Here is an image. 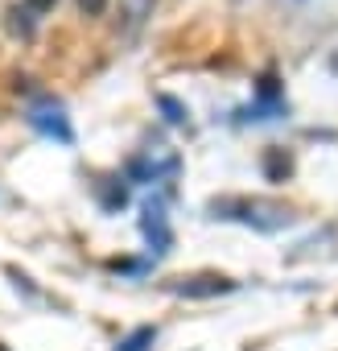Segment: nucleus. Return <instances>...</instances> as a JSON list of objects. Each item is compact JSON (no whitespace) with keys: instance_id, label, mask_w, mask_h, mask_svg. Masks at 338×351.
<instances>
[{"instance_id":"obj_4","label":"nucleus","mask_w":338,"mask_h":351,"mask_svg":"<svg viewBox=\"0 0 338 351\" xmlns=\"http://www.w3.org/2000/svg\"><path fill=\"white\" fill-rule=\"evenodd\" d=\"M260 165H264V178H268V182H285L289 173H293V157H289L285 149H264Z\"/></svg>"},{"instance_id":"obj_9","label":"nucleus","mask_w":338,"mask_h":351,"mask_svg":"<svg viewBox=\"0 0 338 351\" xmlns=\"http://www.w3.org/2000/svg\"><path fill=\"white\" fill-rule=\"evenodd\" d=\"M25 9H38V13H46V9H54V0H25Z\"/></svg>"},{"instance_id":"obj_3","label":"nucleus","mask_w":338,"mask_h":351,"mask_svg":"<svg viewBox=\"0 0 338 351\" xmlns=\"http://www.w3.org/2000/svg\"><path fill=\"white\" fill-rule=\"evenodd\" d=\"M29 120H34V128H42V132H50V136H58L62 145H70V124H66V116H62V108H50V104H42V108H34L29 112Z\"/></svg>"},{"instance_id":"obj_2","label":"nucleus","mask_w":338,"mask_h":351,"mask_svg":"<svg viewBox=\"0 0 338 351\" xmlns=\"http://www.w3.org/2000/svg\"><path fill=\"white\" fill-rule=\"evenodd\" d=\"M169 289L182 293V298H215V293H227L231 281L219 277V273H198V277H182V281H174Z\"/></svg>"},{"instance_id":"obj_1","label":"nucleus","mask_w":338,"mask_h":351,"mask_svg":"<svg viewBox=\"0 0 338 351\" xmlns=\"http://www.w3.org/2000/svg\"><path fill=\"white\" fill-rule=\"evenodd\" d=\"M239 211H244V219H248V223H256L260 232H276V228H285V223L293 219V211H289V207H281V203H264V199L239 203Z\"/></svg>"},{"instance_id":"obj_6","label":"nucleus","mask_w":338,"mask_h":351,"mask_svg":"<svg viewBox=\"0 0 338 351\" xmlns=\"http://www.w3.org/2000/svg\"><path fill=\"white\" fill-rule=\"evenodd\" d=\"M157 104H161V112H165V120H169V124H186V108H182L178 99H169V95H161Z\"/></svg>"},{"instance_id":"obj_7","label":"nucleus","mask_w":338,"mask_h":351,"mask_svg":"<svg viewBox=\"0 0 338 351\" xmlns=\"http://www.w3.org/2000/svg\"><path fill=\"white\" fill-rule=\"evenodd\" d=\"M148 339H153V330H148V326H144V330H136V335H132V339H124V343H120V351H144V347H140V343H148Z\"/></svg>"},{"instance_id":"obj_5","label":"nucleus","mask_w":338,"mask_h":351,"mask_svg":"<svg viewBox=\"0 0 338 351\" xmlns=\"http://www.w3.org/2000/svg\"><path fill=\"white\" fill-rule=\"evenodd\" d=\"M9 17H13L9 29H13L17 38H34V9H13Z\"/></svg>"},{"instance_id":"obj_8","label":"nucleus","mask_w":338,"mask_h":351,"mask_svg":"<svg viewBox=\"0 0 338 351\" xmlns=\"http://www.w3.org/2000/svg\"><path fill=\"white\" fill-rule=\"evenodd\" d=\"M79 9H83L87 17H99V13L107 9V0H79Z\"/></svg>"}]
</instances>
